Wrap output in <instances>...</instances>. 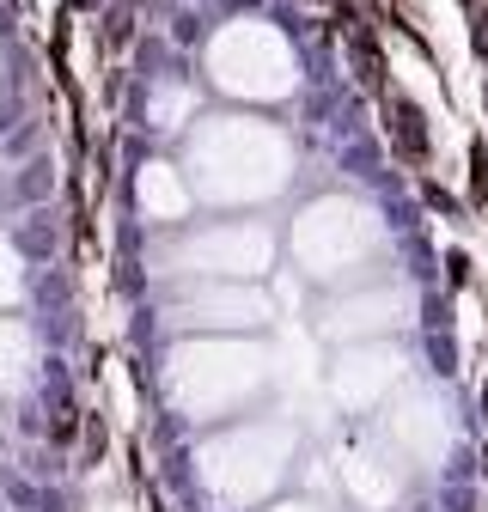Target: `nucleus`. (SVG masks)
I'll use <instances>...</instances> for the list:
<instances>
[{"instance_id":"1","label":"nucleus","mask_w":488,"mask_h":512,"mask_svg":"<svg viewBox=\"0 0 488 512\" xmlns=\"http://www.w3.org/2000/svg\"><path fill=\"white\" fill-rule=\"evenodd\" d=\"M385 122H391V147L421 165L427 159V116H421V104L403 98V92H385Z\"/></svg>"},{"instance_id":"2","label":"nucleus","mask_w":488,"mask_h":512,"mask_svg":"<svg viewBox=\"0 0 488 512\" xmlns=\"http://www.w3.org/2000/svg\"><path fill=\"white\" fill-rule=\"evenodd\" d=\"M446 269H452V287H464V281H470V256L452 250V256H446Z\"/></svg>"},{"instance_id":"3","label":"nucleus","mask_w":488,"mask_h":512,"mask_svg":"<svg viewBox=\"0 0 488 512\" xmlns=\"http://www.w3.org/2000/svg\"><path fill=\"white\" fill-rule=\"evenodd\" d=\"M122 37H129V7H116V13H110V43H122Z\"/></svg>"}]
</instances>
